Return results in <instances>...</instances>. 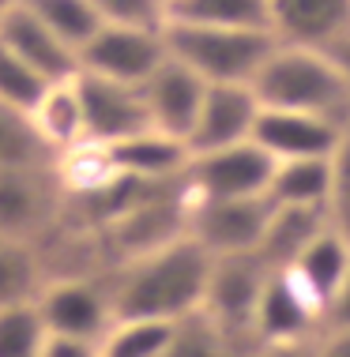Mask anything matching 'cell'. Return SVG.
Segmentation results:
<instances>
[{
	"instance_id": "cell-24",
	"label": "cell",
	"mask_w": 350,
	"mask_h": 357,
	"mask_svg": "<svg viewBox=\"0 0 350 357\" xmlns=\"http://www.w3.org/2000/svg\"><path fill=\"white\" fill-rule=\"evenodd\" d=\"M45 286V267L34 245L0 237V308L31 305Z\"/></svg>"
},
{
	"instance_id": "cell-37",
	"label": "cell",
	"mask_w": 350,
	"mask_h": 357,
	"mask_svg": "<svg viewBox=\"0 0 350 357\" xmlns=\"http://www.w3.org/2000/svg\"><path fill=\"white\" fill-rule=\"evenodd\" d=\"M12 4H19V0H0V15H4L8 8H12Z\"/></svg>"
},
{
	"instance_id": "cell-26",
	"label": "cell",
	"mask_w": 350,
	"mask_h": 357,
	"mask_svg": "<svg viewBox=\"0 0 350 357\" xmlns=\"http://www.w3.org/2000/svg\"><path fill=\"white\" fill-rule=\"evenodd\" d=\"M57 154L42 143L27 113L0 105V169H27V166H57Z\"/></svg>"
},
{
	"instance_id": "cell-22",
	"label": "cell",
	"mask_w": 350,
	"mask_h": 357,
	"mask_svg": "<svg viewBox=\"0 0 350 357\" xmlns=\"http://www.w3.org/2000/svg\"><path fill=\"white\" fill-rule=\"evenodd\" d=\"M256 339L215 324L207 312H192L173 324V339L162 357H252Z\"/></svg>"
},
{
	"instance_id": "cell-36",
	"label": "cell",
	"mask_w": 350,
	"mask_h": 357,
	"mask_svg": "<svg viewBox=\"0 0 350 357\" xmlns=\"http://www.w3.org/2000/svg\"><path fill=\"white\" fill-rule=\"evenodd\" d=\"M324 53L339 64V72H343V83H347V91H350V34H343L335 45H328Z\"/></svg>"
},
{
	"instance_id": "cell-29",
	"label": "cell",
	"mask_w": 350,
	"mask_h": 357,
	"mask_svg": "<svg viewBox=\"0 0 350 357\" xmlns=\"http://www.w3.org/2000/svg\"><path fill=\"white\" fill-rule=\"evenodd\" d=\"M45 86L50 83H45L42 75L31 72L4 42H0V105H12V109H19V113H31Z\"/></svg>"
},
{
	"instance_id": "cell-30",
	"label": "cell",
	"mask_w": 350,
	"mask_h": 357,
	"mask_svg": "<svg viewBox=\"0 0 350 357\" xmlns=\"http://www.w3.org/2000/svg\"><path fill=\"white\" fill-rule=\"evenodd\" d=\"M102 26H147L162 31L170 23V0H87Z\"/></svg>"
},
{
	"instance_id": "cell-15",
	"label": "cell",
	"mask_w": 350,
	"mask_h": 357,
	"mask_svg": "<svg viewBox=\"0 0 350 357\" xmlns=\"http://www.w3.org/2000/svg\"><path fill=\"white\" fill-rule=\"evenodd\" d=\"M0 42H4L31 72L42 75L45 83L68 79V75L80 72L75 53L68 50V45L31 12V8L23 4V0L12 4L4 15H0Z\"/></svg>"
},
{
	"instance_id": "cell-10",
	"label": "cell",
	"mask_w": 350,
	"mask_h": 357,
	"mask_svg": "<svg viewBox=\"0 0 350 357\" xmlns=\"http://www.w3.org/2000/svg\"><path fill=\"white\" fill-rule=\"evenodd\" d=\"M75 91H80L83 105V136L91 147H113V143L151 128L140 86L75 72Z\"/></svg>"
},
{
	"instance_id": "cell-11",
	"label": "cell",
	"mask_w": 350,
	"mask_h": 357,
	"mask_svg": "<svg viewBox=\"0 0 350 357\" xmlns=\"http://www.w3.org/2000/svg\"><path fill=\"white\" fill-rule=\"evenodd\" d=\"M256 117H260V98L249 83H211L203 91L200 113L192 121L184 147H189V154H203L233 147V143H249Z\"/></svg>"
},
{
	"instance_id": "cell-4",
	"label": "cell",
	"mask_w": 350,
	"mask_h": 357,
	"mask_svg": "<svg viewBox=\"0 0 350 357\" xmlns=\"http://www.w3.org/2000/svg\"><path fill=\"white\" fill-rule=\"evenodd\" d=\"M68 188L57 166L0 169V237L38 245L64 222Z\"/></svg>"
},
{
	"instance_id": "cell-13",
	"label": "cell",
	"mask_w": 350,
	"mask_h": 357,
	"mask_svg": "<svg viewBox=\"0 0 350 357\" xmlns=\"http://www.w3.org/2000/svg\"><path fill=\"white\" fill-rule=\"evenodd\" d=\"M347 124L332 117H316V113H294V109H264L260 105L252 143L268 151L275 162L286 158H328L339 139H343Z\"/></svg>"
},
{
	"instance_id": "cell-7",
	"label": "cell",
	"mask_w": 350,
	"mask_h": 357,
	"mask_svg": "<svg viewBox=\"0 0 350 357\" xmlns=\"http://www.w3.org/2000/svg\"><path fill=\"white\" fill-rule=\"evenodd\" d=\"M166 56H170L166 26L162 31H147V26H99L91 42L75 53V61H80V72L87 75L143 86Z\"/></svg>"
},
{
	"instance_id": "cell-3",
	"label": "cell",
	"mask_w": 350,
	"mask_h": 357,
	"mask_svg": "<svg viewBox=\"0 0 350 357\" xmlns=\"http://www.w3.org/2000/svg\"><path fill=\"white\" fill-rule=\"evenodd\" d=\"M279 38L271 31H230V26L166 23V50L203 83H249L264 68Z\"/></svg>"
},
{
	"instance_id": "cell-17",
	"label": "cell",
	"mask_w": 350,
	"mask_h": 357,
	"mask_svg": "<svg viewBox=\"0 0 350 357\" xmlns=\"http://www.w3.org/2000/svg\"><path fill=\"white\" fill-rule=\"evenodd\" d=\"M268 23L279 42L328 50L350 34V0H268Z\"/></svg>"
},
{
	"instance_id": "cell-20",
	"label": "cell",
	"mask_w": 350,
	"mask_h": 357,
	"mask_svg": "<svg viewBox=\"0 0 350 357\" xmlns=\"http://www.w3.org/2000/svg\"><path fill=\"white\" fill-rule=\"evenodd\" d=\"M328 229V211L324 207H271L264 237L256 252L264 256L271 271H283L309 248V241Z\"/></svg>"
},
{
	"instance_id": "cell-12",
	"label": "cell",
	"mask_w": 350,
	"mask_h": 357,
	"mask_svg": "<svg viewBox=\"0 0 350 357\" xmlns=\"http://www.w3.org/2000/svg\"><path fill=\"white\" fill-rule=\"evenodd\" d=\"M324 331V308L290 271H271L260 305L252 312V339L260 342H294Z\"/></svg>"
},
{
	"instance_id": "cell-35",
	"label": "cell",
	"mask_w": 350,
	"mask_h": 357,
	"mask_svg": "<svg viewBox=\"0 0 350 357\" xmlns=\"http://www.w3.org/2000/svg\"><path fill=\"white\" fill-rule=\"evenodd\" d=\"M316 357H350V331H335V327H324L316 346Z\"/></svg>"
},
{
	"instance_id": "cell-2",
	"label": "cell",
	"mask_w": 350,
	"mask_h": 357,
	"mask_svg": "<svg viewBox=\"0 0 350 357\" xmlns=\"http://www.w3.org/2000/svg\"><path fill=\"white\" fill-rule=\"evenodd\" d=\"M264 109H294L350 124V91L339 64L324 50L279 42L252 79Z\"/></svg>"
},
{
	"instance_id": "cell-28",
	"label": "cell",
	"mask_w": 350,
	"mask_h": 357,
	"mask_svg": "<svg viewBox=\"0 0 350 357\" xmlns=\"http://www.w3.org/2000/svg\"><path fill=\"white\" fill-rule=\"evenodd\" d=\"M45 324L31 305L0 308V357H38L45 346Z\"/></svg>"
},
{
	"instance_id": "cell-33",
	"label": "cell",
	"mask_w": 350,
	"mask_h": 357,
	"mask_svg": "<svg viewBox=\"0 0 350 357\" xmlns=\"http://www.w3.org/2000/svg\"><path fill=\"white\" fill-rule=\"evenodd\" d=\"M320 335H313V339H294V342H260L252 350V357H316Z\"/></svg>"
},
{
	"instance_id": "cell-18",
	"label": "cell",
	"mask_w": 350,
	"mask_h": 357,
	"mask_svg": "<svg viewBox=\"0 0 350 357\" xmlns=\"http://www.w3.org/2000/svg\"><path fill=\"white\" fill-rule=\"evenodd\" d=\"M34 124V132L42 136V143L50 147L57 158L72 154L75 147H83V105H80V91H75V75L57 79L42 91V98L34 102V109L27 113Z\"/></svg>"
},
{
	"instance_id": "cell-1",
	"label": "cell",
	"mask_w": 350,
	"mask_h": 357,
	"mask_svg": "<svg viewBox=\"0 0 350 357\" xmlns=\"http://www.w3.org/2000/svg\"><path fill=\"white\" fill-rule=\"evenodd\" d=\"M211 256L192 237H181L166 248L110 267L117 316H147V320L177 324L200 312L207 294Z\"/></svg>"
},
{
	"instance_id": "cell-32",
	"label": "cell",
	"mask_w": 350,
	"mask_h": 357,
	"mask_svg": "<svg viewBox=\"0 0 350 357\" xmlns=\"http://www.w3.org/2000/svg\"><path fill=\"white\" fill-rule=\"evenodd\" d=\"M38 357H102V346L94 339H75V335H45Z\"/></svg>"
},
{
	"instance_id": "cell-5",
	"label": "cell",
	"mask_w": 350,
	"mask_h": 357,
	"mask_svg": "<svg viewBox=\"0 0 350 357\" xmlns=\"http://www.w3.org/2000/svg\"><path fill=\"white\" fill-rule=\"evenodd\" d=\"M34 308L50 335H75V339L99 342L117 320L110 271L45 278V286L34 297Z\"/></svg>"
},
{
	"instance_id": "cell-16",
	"label": "cell",
	"mask_w": 350,
	"mask_h": 357,
	"mask_svg": "<svg viewBox=\"0 0 350 357\" xmlns=\"http://www.w3.org/2000/svg\"><path fill=\"white\" fill-rule=\"evenodd\" d=\"M105 166H110L117 177L124 181H140V185H170V181H181L184 166H189V147L181 139L166 136V132H136V136L113 143V147H102Z\"/></svg>"
},
{
	"instance_id": "cell-8",
	"label": "cell",
	"mask_w": 350,
	"mask_h": 357,
	"mask_svg": "<svg viewBox=\"0 0 350 357\" xmlns=\"http://www.w3.org/2000/svg\"><path fill=\"white\" fill-rule=\"evenodd\" d=\"M271 278V267L260 252H238V256H211V275H207V294L203 308L215 324L230 327L238 335L252 339V312L260 305Z\"/></svg>"
},
{
	"instance_id": "cell-25",
	"label": "cell",
	"mask_w": 350,
	"mask_h": 357,
	"mask_svg": "<svg viewBox=\"0 0 350 357\" xmlns=\"http://www.w3.org/2000/svg\"><path fill=\"white\" fill-rule=\"evenodd\" d=\"M173 339L170 320H147V316H117L110 331L99 339L102 357H162Z\"/></svg>"
},
{
	"instance_id": "cell-31",
	"label": "cell",
	"mask_w": 350,
	"mask_h": 357,
	"mask_svg": "<svg viewBox=\"0 0 350 357\" xmlns=\"http://www.w3.org/2000/svg\"><path fill=\"white\" fill-rule=\"evenodd\" d=\"M328 226L350 241V124L332 151V185H328Z\"/></svg>"
},
{
	"instance_id": "cell-21",
	"label": "cell",
	"mask_w": 350,
	"mask_h": 357,
	"mask_svg": "<svg viewBox=\"0 0 350 357\" xmlns=\"http://www.w3.org/2000/svg\"><path fill=\"white\" fill-rule=\"evenodd\" d=\"M332 185V154L328 158H286L275 162L268 181L271 207H324Z\"/></svg>"
},
{
	"instance_id": "cell-9",
	"label": "cell",
	"mask_w": 350,
	"mask_h": 357,
	"mask_svg": "<svg viewBox=\"0 0 350 357\" xmlns=\"http://www.w3.org/2000/svg\"><path fill=\"white\" fill-rule=\"evenodd\" d=\"M268 215V199H189V237L207 256L256 252Z\"/></svg>"
},
{
	"instance_id": "cell-19",
	"label": "cell",
	"mask_w": 350,
	"mask_h": 357,
	"mask_svg": "<svg viewBox=\"0 0 350 357\" xmlns=\"http://www.w3.org/2000/svg\"><path fill=\"white\" fill-rule=\"evenodd\" d=\"M309 289V297L328 312V301L335 297V289L343 286V278L350 271V241L343 234H335L332 226L324 234H316L309 241V248L301 252L290 267H283Z\"/></svg>"
},
{
	"instance_id": "cell-23",
	"label": "cell",
	"mask_w": 350,
	"mask_h": 357,
	"mask_svg": "<svg viewBox=\"0 0 350 357\" xmlns=\"http://www.w3.org/2000/svg\"><path fill=\"white\" fill-rule=\"evenodd\" d=\"M170 23L230 26V31H271L268 0H170Z\"/></svg>"
},
{
	"instance_id": "cell-27",
	"label": "cell",
	"mask_w": 350,
	"mask_h": 357,
	"mask_svg": "<svg viewBox=\"0 0 350 357\" xmlns=\"http://www.w3.org/2000/svg\"><path fill=\"white\" fill-rule=\"evenodd\" d=\"M23 4L31 8L72 53H80L94 38V31L102 26V19L94 15V8L87 4V0H23Z\"/></svg>"
},
{
	"instance_id": "cell-6",
	"label": "cell",
	"mask_w": 350,
	"mask_h": 357,
	"mask_svg": "<svg viewBox=\"0 0 350 357\" xmlns=\"http://www.w3.org/2000/svg\"><path fill=\"white\" fill-rule=\"evenodd\" d=\"M275 158L256 143H233L222 151L192 154L181 173L184 196L196 199H264Z\"/></svg>"
},
{
	"instance_id": "cell-14",
	"label": "cell",
	"mask_w": 350,
	"mask_h": 357,
	"mask_svg": "<svg viewBox=\"0 0 350 357\" xmlns=\"http://www.w3.org/2000/svg\"><path fill=\"white\" fill-rule=\"evenodd\" d=\"M140 91H143V105H147L151 128L154 132H166V136L181 139V143L189 139L192 121H196V113H200V102H203L207 83H203L192 68H184L181 61L166 56Z\"/></svg>"
},
{
	"instance_id": "cell-34",
	"label": "cell",
	"mask_w": 350,
	"mask_h": 357,
	"mask_svg": "<svg viewBox=\"0 0 350 357\" xmlns=\"http://www.w3.org/2000/svg\"><path fill=\"white\" fill-rule=\"evenodd\" d=\"M324 327H335V331H350V271H347V278H343V286L335 289V297L328 301Z\"/></svg>"
}]
</instances>
